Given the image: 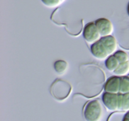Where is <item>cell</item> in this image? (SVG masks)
Returning a JSON list of instances; mask_svg holds the SVG:
<instances>
[{"label":"cell","instance_id":"obj_1","mask_svg":"<svg viewBox=\"0 0 129 121\" xmlns=\"http://www.w3.org/2000/svg\"><path fill=\"white\" fill-rule=\"evenodd\" d=\"M83 116L86 121H102L104 117V109L98 100H93L85 105Z\"/></svg>","mask_w":129,"mask_h":121},{"label":"cell","instance_id":"obj_2","mask_svg":"<svg viewBox=\"0 0 129 121\" xmlns=\"http://www.w3.org/2000/svg\"><path fill=\"white\" fill-rule=\"evenodd\" d=\"M83 35L85 41L91 45L99 41L102 38L94 22H89L84 26Z\"/></svg>","mask_w":129,"mask_h":121},{"label":"cell","instance_id":"obj_3","mask_svg":"<svg viewBox=\"0 0 129 121\" xmlns=\"http://www.w3.org/2000/svg\"><path fill=\"white\" fill-rule=\"evenodd\" d=\"M102 101L107 110L110 112L119 111L118 94L105 92L102 96Z\"/></svg>","mask_w":129,"mask_h":121},{"label":"cell","instance_id":"obj_4","mask_svg":"<svg viewBox=\"0 0 129 121\" xmlns=\"http://www.w3.org/2000/svg\"><path fill=\"white\" fill-rule=\"evenodd\" d=\"M96 26L99 31L102 37L112 35L114 27L112 21L105 18H100L94 21Z\"/></svg>","mask_w":129,"mask_h":121},{"label":"cell","instance_id":"obj_5","mask_svg":"<svg viewBox=\"0 0 129 121\" xmlns=\"http://www.w3.org/2000/svg\"><path fill=\"white\" fill-rule=\"evenodd\" d=\"M90 50L92 55L98 60H106L110 56V54H108L105 47L103 45L100 40L92 44L91 45Z\"/></svg>","mask_w":129,"mask_h":121},{"label":"cell","instance_id":"obj_6","mask_svg":"<svg viewBox=\"0 0 129 121\" xmlns=\"http://www.w3.org/2000/svg\"><path fill=\"white\" fill-rule=\"evenodd\" d=\"M120 88V77L113 76L108 78L104 86L105 92L110 93L118 94Z\"/></svg>","mask_w":129,"mask_h":121},{"label":"cell","instance_id":"obj_7","mask_svg":"<svg viewBox=\"0 0 129 121\" xmlns=\"http://www.w3.org/2000/svg\"><path fill=\"white\" fill-rule=\"evenodd\" d=\"M100 40L103 45L105 47L110 55H113L117 51V48H118L117 40L113 36L108 35V36L103 37L101 38Z\"/></svg>","mask_w":129,"mask_h":121},{"label":"cell","instance_id":"obj_8","mask_svg":"<svg viewBox=\"0 0 129 121\" xmlns=\"http://www.w3.org/2000/svg\"><path fill=\"white\" fill-rule=\"evenodd\" d=\"M119 111L127 112L129 111V93L125 94L118 93Z\"/></svg>","mask_w":129,"mask_h":121},{"label":"cell","instance_id":"obj_9","mask_svg":"<svg viewBox=\"0 0 129 121\" xmlns=\"http://www.w3.org/2000/svg\"><path fill=\"white\" fill-rule=\"evenodd\" d=\"M120 63L114 55H111L105 60V66L111 73H113L119 66Z\"/></svg>","mask_w":129,"mask_h":121},{"label":"cell","instance_id":"obj_10","mask_svg":"<svg viewBox=\"0 0 129 121\" xmlns=\"http://www.w3.org/2000/svg\"><path fill=\"white\" fill-rule=\"evenodd\" d=\"M68 67H69V65L68 63L63 60H57L54 64V69L57 74L59 75H63L65 74L68 71Z\"/></svg>","mask_w":129,"mask_h":121},{"label":"cell","instance_id":"obj_11","mask_svg":"<svg viewBox=\"0 0 129 121\" xmlns=\"http://www.w3.org/2000/svg\"><path fill=\"white\" fill-rule=\"evenodd\" d=\"M113 73L115 76L120 77L127 76L129 73V61L120 63L118 67Z\"/></svg>","mask_w":129,"mask_h":121},{"label":"cell","instance_id":"obj_12","mask_svg":"<svg viewBox=\"0 0 129 121\" xmlns=\"http://www.w3.org/2000/svg\"><path fill=\"white\" fill-rule=\"evenodd\" d=\"M129 93V77L127 76L120 77V93L125 94Z\"/></svg>","mask_w":129,"mask_h":121},{"label":"cell","instance_id":"obj_13","mask_svg":"<svg viewBox=\"0 0 129 121\" xmlns=\"http://www.w3.org/2000/svg\"><path fill=\"white\" fill-rule=\"evenodd\" d=\"M113 55L120 63L129 61V55L126 52L123 50H117Z\"/></svg>","mask_w":129,"mask_h":121},{"label":"cell","instance_id":"obj_14","mask_svg":"<svg viewBox=\"0 0 129 121\" xmlns=\"http://www.w3.org/2000/svg\"><path fill=\"white\" fill-rule=\"evenodd\" d=\"M41 1L44 6L49 8H57L62 4L60 0H41Z\"/></svg>","mask_w":129,"mask_h":121},{"label":"cell","instance_id":"obj_15","mask_svg":"<svg viewBox=\"0 0 129 121\" xmlns=\"http://www.w3.org/2000/svg\"><path fill=\"white\" fill-rule=\"evenodd\" d=\"M122 121H129V117L125 115L124 117H123V119H122Z\"/></svg>","mask_w":129,"mask_h":121},{"label":"cell","instance_id":"obj_16","mask_svg":"<svg viewBox=\"0 0 129 121\" xmlns=\"http://www.w3.org/2000/svg\"><path fill=\"white\" fill-rule=\"evenodd\" d=\"M127 13H128V15L129 16V2L128 3V5H127Z\"/></svg>","mask_w":129,"mask_h":121},{"label":"cell","instance_id":"obj_17","mask_svg":"<svg viewBox=\"0 0 129 121\" xmlns=\"http://www.w3.org/2000/svg\"><path fill=\"white\" fill-rule=\"evenodd\" d=\"M66 1V0H60V1H61V2H62V3H64V2H65Z\"/></svg>","mask_w":129,"mask_h":121}]
</instances>
